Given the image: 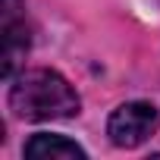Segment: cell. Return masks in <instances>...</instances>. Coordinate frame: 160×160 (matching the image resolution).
I'll return each mask as SVG.
<instances>
[{
  "mask_svg": "<svg viewBox=\"0 0 160 160\" xmlns=\"http://www.w3.org/2000/svg\"><path fill=\"white\" fill-rule=\"evenodd\" d=\"M0 32H3L0 75L13 78L16 69L22 66L28 47H32V28H28V19H25V3L22 0H0Z\"/></svg>",
  "mask_w": 160,
  "mask_h": 160,
  "instance_id": "obj_3",
  "label": "cell"
},
{
  "mask_svg": "<svg viewBox=\"0 0 160 160\" xmlns=\"http://www.w3.org/2000/svg\"><path fill=\"white\" fill-rule=\"evenodd\" d=\"M160 126V113L148 101H129L116 107L107 119V135L116 148H138L144 144Z\"/></svg>",
  "mask_w": 160,
  "mask_h": 160,
  "instance_id": "obj_2",
  "label": "cell"
},
{
  "mask_svg": "<svg viewBox=\"0 0 160 160\" xmlns=\"http://www.w3.org/2000/svg\"><path fill=\"white\" fill-rule=\"evenodd\" d=\"M28 160H85V148H78L75 141H69L66 135H47L38 132L32 135V141L22 151Z\"/></svg>",
  "mask_w": 160,
  "mask_h": 160,
  "instance_id": "obj_4",
  "label": "cell"
},
{
  "mask_svg": "<svg viewBox=\"0 0 160 160\" xmlns=\"http://www.w3.org/2000/svg\"><path fill=\"white\" fill-rule=\"evenodd\" d=\"M10 110L19 119H32V122L69 119L78 113V94L60 72L28 69L10 88Z\"/></svg>",
  "mask_w": 160,
  "mask_h": 160,
  "instance_id": "obj_1",
  "label": "cell"
}]
</instances>
